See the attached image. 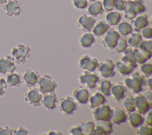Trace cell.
<instances>
[{
    "mask_svg": "<svg viewBox=\"0 0 152 135\" xmlns=\"http://www.w3.org/2000/svg\"><path fill=\"white\" fill-rule=\"evenodd\" d=\"M96 22V20L90 16L84 14L78 20V24L84 30L89 31L93 27L94 23Z\"/></svg>",
    "mask_w": 152,
    "mask_h": 135,
    "instance_id": "5",
    "label": "cell"
},
{
    "mask_svg": "<svg viewBox=\"0 0 152 135\" xmlns=\"http://www.w3.org/2000/svg\"><path fill=\"white\" fill-rule=\"evenodd\" d=\"M127 46L126 41L124 39H119L116 45L115 48H116V50L117 52H121L122 51L124 50V49Z\"/></svg>",
    "mask_w": 152,
    "mask_h": 135,
    "instance_id": "31",
    "label": "cell"
},
{
    "mask_svg": "<svg viewBox=\"0 0 152 135\" xmlns=\"http://www.w3.org/2000/svg\"><path fill=\"white\" fill-rule=\"evenodd\" d=\"M102 41L103 45L109 48H113L116 46L118 39L120 38L119 34L113 29H108Z\"/></svg>",
    "mask_w": 152,
    "mask_h": 135,
    "instance_id": "4",
    "label": "cell"
},
{
    "mask_svg": "<svg viewBox=\"0 0 152 135\" xmlns=\"http://www.w3.org/2000/svg\"><path fill=\"white\" fill-rule=\"evenodd\" d=\"M106 61L104 62L102 66H100V71L103 77H109V76H112L114 74V73L112 71L113 68V64L107 67V60H106Z\"/></svg>",
    "mask_w": 152,
    "mask_h": 135,
    "instance_id": "23",
    "label": "cell"
},
{
    "mask_svg": "<svg viewBox=\"0 0 152 135\" xmlns=\"http://www.w3.org/2000/svg\"><path fill=\"white\" fill-rule=\"evenodd\" d=\"M115 0H103V5L105 10L112 11L114 8Z\"/></svg>",
    "mask_w": 152,
    "mask_h": 135,
    "instance_id": "34",
    "label": "cell"
},
{
    "mask_svg": "<svg viewBox=\"0 0 152 135\" xmlns=\"http://www.w3.org/2000/svg\"><path fill=\"white\" fill-rule=\"evenodd\" d=\"M60 105L62 111L68 114H72L73 111L75 109V103L69 98H62Z\"/></svg>",
    "mask_w": 152,
    "mask_h": 135,
    "instance_id": "11",
    "label": "cell"
},
{
    "mask_svg": "<svg viewBox=\"0 0 152 135\" xmlns=\"http://www.w3.org/2000/svg\"><path fill=\"white\" fill-rule=\"evenodd\" d=\"M41 98L40 95L39 93L36 89H31L25 93L24 99L30 105L37 106L39 105Z\"/></svg>",
    "mask_w": 152,
    "mask_h": 135,
    "instance_id": "6",
    "label": "cell"
},
{
    "mask_svg": "<svg viewBox=\"0 0 152 135\" xmlns=\"http://www.w3.org/2000/svg\"><path fill=\"white\" fill-rule=\"evenodd\" d=\"M88 92L87 91L83 88H80L78 90H75L74 96L75 98L81 103H85L87 101L88 98Z\"/></svg>",
    "mask_w": 152,
    "mask_h": 135,
    "instance_id": "19",
    "label": "cell"
},
{
    "mask_svg": "<svg viewBox=\"0 0 152 135\" xmlns=\"http://www.w3.org/2000/svg\"><path fill=\"white\" fill-rule=\"evenodd\" d=\"M89 1H96V0H89Z\"/></svg>",
    "mask_w": 152,
    "mask_h": 135,
    "instance_id": "45",
    "label": "cell"
},
{
    "mask_svg": "<svg viewBox=\"0 0 152 135\" xmlns=\"http://www.w3.org/2000/svg\"><path fill=\"white\" fill-rule=\"evenodd\" d=\"M39 74L33 70H26L23 75V79L24 80L26 85L31 86L36 84L37 81Z\"/></svg>",
    "mask_w": 152,
    "mask_h": 135,
    "instance_id": "8",
    "label": "cell"
},
{
    "mask_svg": "<svg viewBox=\"0 0 152 135\" xmlns=\"http://www.w3.org/2000/svg\"><path fill=\"white\" fill-rule=\"evenodd\" d=\"M74 6L80 9L84 8L87 5V0H72Z\"/></svg>",
    "mask_w": 152,
    "mask_h": 135,
    "instance_id": "38",
    "label": "cell"
},
{
    "mask_svg": "<svg viewBox=\"0 0 152 135\" xmlns=\"http://www.w3.org/2000/svg\"><path fill=\"white\" fill-rule=\"evenodd\" d=\"M7 86H8L5 79L0 76V97L3 96L5 95Z\"/></svg>",
    "mask_w": 152,
    "mask_h": 135,
    "instance_id": "33",
    "label": "cell"
},
{
    "mask_svg": "<svg viewBox=\"0 0 152 135\" xmlns=\"http://www.w3.org/2000/svg\"><path fill=\"white\" fill-rule=\"evenodd\" d=\"M142 36L145 38H150L152 36V30L150 27H144L141 31Z\"/></svg>",
    "mask_w": 152,
    "mask_h": 135,
    "instance_id": "39",
    "label": "cell"
},
{
    "mask_svg": "<svg viewBox=\"0 0 152 135\" xmlns=\"http://www.w3.org/2000/svg\"><path fill=\"white\" fill-rule=\"evenodd\" d=\"M135 104L138 108L139 111L144 114L148 109V103L145 101V98L142 95L137 96L135 98Z\"/></svg>",
    "mask_w": 152,
    "mask_h": 135,
    "instance_id": "12",
    "label": "cell"
},
{
    "mask_svg": "<svg viewBox=\"0 0 152 135\" xmlns=\"http://www.w3.org/2000/svg\"><path fill=\"white\" fill-rule=\"evenodd\" d=\"M13 134V130L10 127L1 126L0 127V135H11Z\"/></svg>",
    "mask_w": 152,
    "mask_h": 135,
    "instance_id": "37",
    "label": "cell"
},
{
    "mask_svg": "<svg viewBox=\"0 0 152 135\" xmlns=\"http://www.w3.org/2000/svg\"><path fill=\"white\" fill-rule=\"evenodd\" d=\"M17 69L15 65V60L11 55H6L4 57L0 58V74L7 75L14 73Z\"/></svg>",
    "mask_w": 152,
    "mask_h": 135,
    "instance_id": "2",
    "label": "cell"
},
{
    "mask_svg": "<svg viewBox=\"0 0 152 135\" xmlns=\"http://www.w3.org/2000/svg\"><path fill=\"white\" fill-rule=\"evenodd\" d=\"M124 11H125V17L130 20L135 18L137 15L133 7L132 2L130 0H128L126 1V4Z\"/></svg>",
    "mask_w": 152,
    "mask_h": 135,
    "instance_id": "17",
    "label": "cell"
},
{
    "mask_svg": "<svg viewBox=\"0 0 152 135\" xmlns=\"http://www.w3.org/2000/svg\"><path fill=\"white\" fill-rule=\"evenodd\" d=\"M97 130L102 131V134L110 133L112 128L111 124L108 121H99L97 123Z\"/></svg>",
    "mask_w": 152,
    "mask_h": 135,
    "instance_id": "21",
    "label": "cell"
},
{
    "mask_svg": "<svg viewBox=\"0 0 152 135\" xmlns=\"http://www.w3.org/2000/svg\"><path fill=\"white\" fill-rule=\"evenodd\" d=\"M109 28V26L107 23L104 21H99L93 28V32L96 36H102L107 31Z\"/></svg>",
    "mask_w": 152,
    "mask_h": 135,
    "instance_id": "14",
    "label": "cell"
},
{
    "mask_svg": "<svg viewBox=\"0 0 152 135\" xmlns=\"http://www.w3.org/2000/svg\"><path fill=\"white\" fill-rule=\"evenodd\" d=\"M121 14L116 11L110 12L106 16V19L107 23L110 25L117 24L121 19Z\"/></svg>",
    "mask_w": 152,
    "mask_h": 135,
    "instance_id": "18",
    "label": "cell"
},
{
    "mask_svg": "<svg viewBox=\"0 0 152 135\" xmlns=\"http://www.w3.org/2000/svg\"><path fill=\"white\" fill-rule=\"evenodd\" d=\"M56 97L55 95L52 93L51 95H47L44 97L43 99V103L45 106H46L47 108H49L50 109H52L55 107V101Z\"/></svg>",
    "mask_w": 152,
    "mask_h": 135,
    "instance_id": "24",
    "label": "cell"
},
{
    "mask_svg": "<svg viewBox=\"0 0 152 135\" xmlns=\"http://www.w3.org/2000/svg\"><path fill=\"white\" fill-rule=\"evenodd\" d=\"M5 80L7 86L9 87H17L20 86L22 83L20 76L17 73H15L14 72L8 74Z\"/></svg>",
    "mask_w": 152,
    "mask_h": 135,
    "instance_id": "10",
    "label": "cell"
},
{
    "mask_svg": "<svg viewBox=\"0 0 152 135\" xmlns=\"http://www.w3.org/2000/svg\"><path fill=\"white\" fill-rule=\"evenodd\" d=\"M28 131L23 127H18L17 128L13 130V134L20 135V134H27Z\"/></svg>",
    "mask_w": 152,
    "mask_h": 135,
    "instance_id": "40",
    "label": "cell"
},
{
    "mask_svg": "<svg viewBox=\"0 0 152 135\" xmlns=\"http://www.w3.org/2000/svg\"><path fill=\"white\" fill-rule=\"evenodd\" d=\"M133 25L136 30H141L148 25V19L145 15H141L133 21Z\"/></svg>",
    "mask_w": 152,
    "mask_h": 135,
    "instance_id": "13",
    "label": "cell"
},
{
    "mask_svg": "<svg viewBox=\"0 0 152 135\" xmlns=\"http://www.w3.org/2000/svg\"><path fill=\"white\" fill-rule=\"evenodd\" d=\"M9 0H0V4L1 5H4L6 2H7Z\"/></svg>",
    "mask_w": 152,
    "mask_h": 135,
    "instance_id": "44",
    "label": "cell"
},
{
    "mask_svg": "<svg viewBox=\"0 0 152 135\" xmlns=\"http://www.w3.org/2000/svg\"><path fill=\"white\" fill-rule=\"evenodd\" d=\"M139 131L141 133H140V134H149L147 132H149L150 133H151V128L150 127H145V126H143L139 128Z\"/></svg>",
    "mask_w": 152,
    "mask_h": 135,
    "instance_id": "42",
    "label": "cell"
},
{
    "mask_svg": "<svg viewBox=\"0 0 152 135\" xmlns=\"http://www.w3.org/2000/svg\"><path fill=\"white\" fill-rule=\"evenodd\" d=\"M147 117H148V119L147 118V123L148 124H151V112H149V114H148V115H147Z\"/></svg>",
    "mask_w": 152,
    "mask_h": 135,
    "instance_id": "43",
    "label": "cell"
},
{
    "mask_svg": "<svg viewBox=\"0 0 152 135\" xmlns=\"http://www.w3.org/2000/svg\"><path fill=\"white\" fill-rule=\"evenodd\" d=\"M112 121L116 124L121 123L124 122L126 120L125 115L122 111L119 109V108H115L113 109V112L112 113Z\"/></svg>",
    "mask_w": 152,
    "mask_h": 135,
    "instance_id": "16",
    "label": "cell"
},
{
    "mask_svg": "<svg viewBox=\"0 0 152 135\" xmlns=\"http://www.w3.org/2000/svg\"><path fill=\"white\" fill-rule=\"evenodd\" d=\"M82 127H85L86 128H84L83 131H86V134H91V132H93V130L94 128V124L92 121L86 122L84 124H82Z\"/></svg>",
    "mask_w": 152,
    "mask_h": 135,
    "instance_id": "35",
    "label": "cell"
},
{
    "mask_svg": "<svg viewBox=\"0 0 152 135\" xmlns=\"http://www.w3.org/2000/svg\"><path fill=\"white\" fill-rule=\"evenodd\" d=\"M90 101H91V106H95L98 105L99 104H102L104 102H105V98L99 93H96V95L93 96Z\"/></svg>",
    "mask_w": 152,
    "mask_h": 135,
    "instance_id": "27",
    "label": "cell"
},
{
    "mask_svg": "<svg viewBox=\"0 0 152 135\" xmlns=\"http://www.w3.org/2000/svg\"><path fill=\"white\" fill-rule=\"evenodd\" d=\"M101 90L105 95H109V88L110 86V82L108 81H103L101 84Z\"/></svg>",
    "mask_w": 152,
    "mask_h": 135,
    "instance_id": "36",
    "label": "cell"
},
{
    "mask_svg": "<svg viewBox=\"0 0 152 135\" xmlns=\"http://www.w3.org/2000/svg\"><path fill=\"white\" fill-rule=\"evenodd\" d=\"M94 41V38L90 33H86L84 34L80 39L81 45L84 47L90 46Z\"/></svg>",
    "mask_w": 152,
    "mask_h": 135,
    "instance_id": "20",
    "label": "cell"
},
{
    "mask_svg": "<svg viewBox=\"0 0 152 135\" xmlns=\"http://www.w3.org/2000/svg\"><path fill=\"white\" fill-rule=\"evenodd\" d=\"M126 4V1L125 0H115L114 8L118 11L124 10Z\"/></svg>",
    "mask_w": 152,
    "mask_h": 135,
    "instance_id": "32",
    "label": "cell"
},
{
    "mask_svg": "<svg viewBox=\"0 0 152 135\" xmlns=\"http://www.w3.org/2000/svg\"><path fill=\"white\" fill-rule=\"evenodd\" d=\"M118 29L119 33L124 36L129 34L132 30L131 26L126 22H122L120 23L118 27Z\"/></svg>",
    "mask_w": 152,
    "mask_h": 135,
    "instance_id": "22",
    "label": "cell"
},
{
    "mask_svg": "<svg viewBox=\"0 0 152 135\" xmlns=\"http://www.w3.org/2000/svg\"><path fill=\"white\" fill-rule=\"evenodd\" d=\"M39 80L40 88L43 92L53 90L56 87V83L49 76H45Z\"/></svg>",
    "mask_w": 152,
    "mask_h": 135,
    "instance_id": "9",
    "label": "cell"
},
{
    "mask_svg": "<svg viewBox=\"0 0 152 135\" xmlns=\"http://www.w3.org/2000/svg\"><path fill=\"white\" fill-rule=\"evenodd\" d=\"M134 104H135V100L133 99L132 97H128L126 98L124 102V106H125L126 109L128 111H132L135 109L134 107Z\"/></svg>",
    "mask_w": 152,
    "mask_h": 135,
    "instance_id": "29",
    "label": "cell"
},
{
    "mask_svg": "<svg viewBox=\"0 0 152 135\" xmlns=\"http://www.w3.org/2000/svg\"><path fill=\"white\" fill-rule=\"evenodd\" d=\"M141 71L144 73H145V74H150L151 73V64H147L143 65L141 66Z\"/></svg>",
    "mask_w": 152,
    "mask_h": 135,
    "instance_id": "41",
    "label": "cell"
},
{
    "mask_svg": "<svg viewBox=\"0 0 152 135\" xmlns=\"http://www.w3.org/2000/svg\"><path fill=\"white\" fill-rule=\"evenodd\" d=\"M88 12L91 15H97L103 12L102 5L100 1H95L88 8Z\"/></svg>",
    "mask_w": 152,
    "mask_h": 135,
    "instance_id": "15",
    "label": "cell"
},
{
    "mask_svg": "<svg viewBox=\"0 0 152 135\" xmlns=\"http://www.w3.org/2000/svg\"><path fill=\"white\" fill-rule=\"evenodd\" d=\"M30 48L28 46L18 44L11 49V56L18 64H24L30 55Z\"/></svg>",
    "mask_w": 152,
    "mask_h": 135,
    "instance_id": "1",
    "label": "cell"
},
{
    "mask_svg": "<svg viewBox=\"0 0 152 135\" xmlns=\"http://www.w3.org/2000/svg\"><path fill=\"white\" fill-rule=\"evenodd\" d=\"M141 40V36L138 33H134L128 39V43L134 47H137Z\"/></svg>",
    "mask_w": 152,
    "mask_h": 135,
    "instance_id": "26",
    "label": "cell"
},
{
    "mask_svg": "<svg viewBox=\"0 0 152 135\" xmlns=\"http://www.w3.org/2000/svg\"><path fill=\"white\" fill-rule=\"evenodd\" d=\"M94 117L97 120H107L110 118L112 112L110 109V107L107 105H103L94 110Z\"/></svg>",
    "mask_w": 152,
    "mask_h": 135,
    "instance_id": "7",
    "label": "cell"
},
{
    "mask_svg": "<svg viewBox=\"0 0 152 135\" xmlns=\"http://www.w3.org/2000/svg\"><path fill=\"white\" fill-rule=\"evenodd\" d=\"M130 123L132 127H137L142 123L143 119L142 117L136 112L132 113L129 115Z\"/></svg>",
    "mask_w": 152,
    "mask_h": 135,
    "instance_id": "25",
    "label": "cell"
},
{
    "mask_svg": "<svg viewBox=\"0 0 152 135\" xmlns=\"http://www.w3.org/2000/svg\"><path fill=\"white\" fill-rule=\"evenodd\" d=\"M3 8L9 17H17L21 14V5L17 0H9L3 5Z\"/></svg>",
    "mask_w": 152,
    "mask_h": 135,
    "instance_id": "3",
    "label": "cell"
},
{
    "mask_svg": "<svg viewBox=\"0 0 152 135\" xmlns=\"http://www.w3.org/2000/svg\"><path fill=\"white\" fill-rule=\"evenodd\" d=\"M131 1L132 2L133 7H134V11L136 12V14L143 12L145 10V7L142 1Z\"/></svg>",
    "mask_w": 152,
    "mask_h": 135,
    "instance_id": "28",
    "label": "cell"
},
{
    "mask_svg": "<svg viewBox=\"0 0 152 135\" xmlns=\"http://www.w3.org/2000/svg\"><path fill=\"white\" fill-rule=\"evenodd\" d=\"M119 90H116V89L113 86L112 89V93H113V96L115 95V97L117 98V99H120V98L122 96L123 93L124 94V88L122 85L119 86Z\"/></svg>",
    "mask_w": 152,
    "mask_h": 135,
    "instance_id": "30",
    "label": "cell"
}]
</instances>
